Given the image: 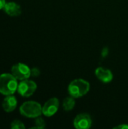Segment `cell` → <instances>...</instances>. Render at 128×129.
Listing matches in <instances>:
<instances>
[{
  "instance_id": "6",
  "label": "cell",
  "mask_w": 128,
  "mask_h": 129,
  "mask_svg": "<svg viewBox=\"0 0 128 129\" xmlns=\"http://www.w3.org/2000/svg\"><path fill=\"white\" fill-rule=\"evenodd\" d=\"M59 99L57 98H51L42 106V114L46 117H51L57 113L59 110Z\"/></svg>"
},
{
  "instance_id": "7",
  "label": "cell",
  "mask_w": 128,
  "mask_h": 129,
  "mask_svg": "<svg viewBox=\"0 0 128 129\" xmlns=\"http://www.w3.org/2000/svg\"><path fill=\"white\" fill-rule=\"evenodd\" d=\"M91 117L85 113L78 114L73 120V125L77 129H88L91 127Z\"/></svg>"
},
{
  "instance_id": "12",
  "label": "cell",
  "mask_w": 128,
  "mask_h": 129,
  "mask_svg": "<svg viewBox=\"0 0 128 129\" xmlns=\"http://www.w3.org/2000/svg\"><path fill=\"white\" fill-rule=\"evenodd\" d=\"M35 126L33 127L32 128H45V122L44 121V119L41 117V116H38L37 118H35Z\"/></svg>"
},
{
  "instance_id": "8",
  "label": "cell",
  "mask_w": 128,
  "mask_h": 129,
  "mask_svg": "<svg viewBox=\"0 0 128 129\" xmlns=\"http://www.w3.org/2000/svg\"><path fill=\"white\" fill-rule=\"evenodd\" d=\"M96 77L103 83H109L113 79V73L112 72L103 67H99L96 68L94 71Z\"/></svg>"
},
{
  "instance_id": "3",
  "label": "cell",
  "mask_w": 128,
  "mask_h": 129,
  "mask_svg": "<svg viewBox=\"0 0 128 129\" xmlns=\"http://www.w3.org/2000/svg\"><path fill=\"white\" fill-rule=\"evenodd\" d=\"M20 113L26 118L35 119L41 116L42 106L36 101H26L20 106Z\"/></svg>"
},
{
  "instance_id": "16",
  "label": "cell",
  "mask_w": 128,
  "mask_h": 129,
  "mask_svg": "<svg viewBox=\"0 0 128 129\" xmlns=\"http://www.w3.org/2000/svg\"><path fill=\"white\" fill-rule=\"evenodd\" d=\"M5 3H6L5 2V0H0V10L4 8Z\"/></svg>"
},
{
  "instance_id": "11",
  "label": "cell",
  "mask_w": 128,
  "mask_h": 129,
  "mask_svg": "<svg viewBox=\"0 0 128 129\" xmlns=\"http://www.w3.org/2000/svg\"><path fill=\"white\" fill-rule=\"evenodd\" d=\"M62 106H63V108L65 111H66V112L71 111L72 110L74 109V107L75 106V98H73L70 95H69V97L65 98L63 101Z\"/></svg>"
},
{
  "instance_id": "2",
  "label": "cell",
  "mask_w": 128,
  "mask_h": 129,
  "mask_svg": "<svg viewBox=\"0 0 128 129\" xmlns=\"http://www.w3.org/2000/svg\"><path fill=\"white\" fill-rule=\"evenodd\" d=\"M17 79L10 73L0 75V93L3 95H12L17 90Z\"/></svg>"
},
{
  "instance_id": "14",
  "label": "cell",
  "mask_w": 128,
  "mask_h": 129,
  "mask_svg": "<svg viewBox=\"0 0 128 129\" xmlns=\"http://www.w3.org/2000/svg\"><path fill=\"white\" fill-rule=\"evenodd\" d=\"M41 72L39 70L38 68L37 67H33L32 69H31V76H33V77H37L40 75Z\"/></svg>"
},
{
  "instance_id": "1",
  "label": "cell",
  "mask_w": 128,
  "mask_h": 129,
  "mask_svg": "<svg viewBox=\"0 0 128 129\" xmlns=\"http://www.w3.org/2000/svg\"><path fill=\"white\" fill-rule=\"evenodd\" d=\"M90 91V83L83 79L72 80L68 86V92L70 96L79 98L86 95Z\"/></svg>"
},
{
  "instance_id": "15",
  "label": "cell",
  "mask_w": 128,
  "mask_h": 129,
  "mask_svg": "<svg viewBox=\"0 0 128 129\" xmlns=\"http://www.w3.org/2000/svg\"><path fill=\"white\" fill-rule=\"evenodd\" d=\"M114 128H119V129H128V125L127 124H123V125H120L118 126L115 127Z\"/></svg>"
},
{
  "instance_id": "9",
  "label": "cell",
  "mask_w": 128,
  "mask_h": 129,
  "mask_svg": "<svg viewBox=\"0 0 128 129\" xmlns=\"http://www.w3.org/2000/svg\"><path fill=\"white\" fill-rule=\"evenodd\" d=\"M3 8L5 13L11 17H17L21 14L20 6L14 2H6Z\"/></svg>"
},
{
  "instance_id": "5",
  "label": "cell",
  "mask_w": 128,
  "mask_h": 129,
  "mask_svg": "<svg viewBox=\"0 0 128 129\" xmlns=\"http://www.w3.org/2000/svg\"><path fill=\"white\" fill-rule=\"evenodd\" d=\"M11 74L17 79L22 81L31 76V69L27 65L19 63L11 67Z\"/></svg>"
},
{
  "instance_id": "17",
  "label": "cell",
  "mask_w": 128,
  "mask_h": 129,
  "mask_svg": "<svg viewBox=\"0 0 128 129\" xmlns=\"http://www.w3.org/2000/svg\"><path fill=\"white\" fill-rule=\"evenodd\" d=\"M108 49L106 48H103V56L105 57L106 55H107V54H108V51H107Z\"/></svg>"
},
{
  "instance_id": "4",
  "label": "cell",
  "mask_w": 128,
  "mask_h": 129,
  "mask_svg": "<svg viewBox=\"0 0 128 129\" xmlns=\"http://www.w3.org/2000/svg\"><path fill=\"white\" fill-rule=\"evenodd\" d=\"M37 89V85L34 81L24 79L22 80L17 87V92L20 95L24 98H29L32 96Z\"/></svg>"
},
{
  "instance_id": "10",
  "label": "cell",
  "mask_w": 128,
  "mask_h": 129,
  "mask_svg": "<svg viewBox=\"0 0 128 129\" xmlns=\"http://www.w3.org/2000/svg\"><path fill=\"white\" fill-rule=\"evenodd\" d=\"M17 105V101L15 97L8 95L2 101V108L6 113H11L15 110Z\"/></svg>"
},
{
  "instance_id": "13",
  "label": "cell",
  "mask_w": 128,
  "mask_h": 129,
  "mask_svg": "<svg viewBox=\"0 0 128 129\" xmlns=\"http://www.w3.org/2000/svg\"><path fill=\"white\" fill-rule=\"evenodd\" d=\"M11 128L12 129H25V125L20 120H14L11 124Z\"/></svg>"
}]
</instances>
